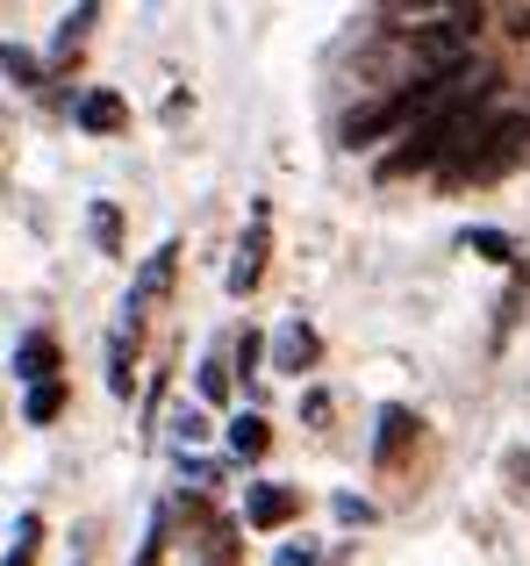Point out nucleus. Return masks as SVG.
Wrapping results in <instances>:
<instances>
[{
  "mask_svg": "<svg viewBox=\"0 0 530 566\" xmlns=\"http://www.w3.org/2000/svg\"><path fill=\"white\" fill-rule=\"evenodd\" d=\"M523 115H495V123H474V115H466V129L459 137H452V151L437 158V166H445V180H488V172H502L509 158L523 151Z\"/></svg>",
  "mask_w": 530,
  "mask_h": 566,
  "instance_id": "1",
  "label": "nucleus"
},
{
  "mask_svg": "<svg viewBox=\"0 0 530 566\" xmlns=\"http://www.w3.org/2000/svg\"><path fill=\"white\" fill-rule=\"evenodd\" d=\"M380 29H480V0H380Z\"/></svg>",
  "mask_w": 530,
  "mask_h": 566,
  "instance_id": "2",
  "label": "nucleus"
},
{
  "mask_svg": "<svg viewBox=\"0 0 530 566\" xmlns=\"http://www.w3.org/2000/svg\"><path fill=\"white\" fill-rule=\"evenodd\" d=\"M258 273H265V208H252V230H244L237 265H230V294H252Z\"/></svg>",
  "mask_w": 530,
  "mask_h": 566,
  "instance_id": "3",
  "label": "nucleus"
},
{
  "mask_svg": "<svg viewBox=\"0 0 530 566\" xmlns=\"http://www.w3.org/2000/svg\"><path fill=\"white\" fill-rule=\"evenodd\" d=\"M80 129H94V137H115V129H129V101L108 94V86H94V94L80 101Z\"/></svg>",
  "mask_w": 530,
  "mask_h": 566,
  "instance_id": "4",
  "label": "nucleus"
},
{
  "mask_svg": "<svg viewBox=\"0 0 530 566\" xmlns=\"http://www.w3.org/2000/svg\"><path fill=\"white\" fill-rule=\"evenodd\" d=\"M301 510V495H294V488H252V502H244V516H252V531H279L287 524V516Z\"/></svg>",
  "mask_w": 530,
  "mask_h": 566,
  "instance_id": "5",
  "label": "nucleus"
},
{
  "mask_svg": "<svg viewBox=\"0 0 530 566\" xmlns=\"http://www.w3.org/2000/svg\"><path fill=\"white\" fill-rule=\"evenodd\" d=\"M273 366L279 374H308V366H316V331H308V323H287V331L273 337Z\"/></svg>",
  "mask_w": 530,
  "mask_h": 566,
  "instance_id": "6",
  "label": "nucleus"
},
{
  "mask_svg": "<svg viewBox=\"0 0 530 566\" xmlns=\"http://www.w3.org/2000/svg\"><path fill=\"white\" fill-rule=\"evenodd\" d=\"M166 287H172V244H158L151 265L137 273V287H129V316H144V302H158Z\"/></svg>",
  "mask_w": 530,
  "mask_h": 566,
  "instance_id": "7",
  "label": "nucleus"
},
{
  "mask_svg": "<svg viewBox=\"0 0 530 566\" xmlns=\"http://www.w3.org/2000/svg\"><path fill=\"white\" fill-rule=\"evenodd\" d=\"M14 374H22V380H51V374H57V345H51V337H22V352H14Z\"/></svg>",
  "mask_w": 530,
  "mask_h": 566,
  "instance_id": "8",
  "label": "nucleus"
},
{
  "mask_svg": "<svg viewBox=\"0 0 530 566\" xmlns=\"http://www.w3.org/2000/svg\"><path fill=\"white\" fill-rule=\"evenodd\" d=\"M265 438H273V430H265V416H237V423H230V452H237V459H258Z\"/></svg>",
  "mask_w": 530,
  "mask_h": 566,
  "instance_id": "9",
  "label": "nucleus"
},
{
  "mask_svg": "<svg viewBox=\"0 0 530 566\" xmlns=\"http://www.w3.org/2000/svg\"><path fill=\"white\" fill-rule=\"evenodd\" d=\"M94 14H100V0H80V8L65 14V29H57V57H72V51H80V36L94 29Z\"/></svg>",
  "mask_w": 530,
  "mask_h": 566,
  "instance_id": "10",
  "label": "nucleus"
},
{
  "mask_svg": "<svg viewBox=\"0 0 530 566\" xmlns=\"http://www.w3.org/2000/svg\"><path fill=\"white\" fill-rule=\"evenodd\" d=\"M57 409H65V387H57V380H36V387H29V423H51Z\"/></svg>",
  "mask_w": 530,
  "mask_h": 566,
  "instance_id": "11",
  "label": "nucleus"
},
{
  "mask_svg": "<svg viewBox=\"0 0 530 566\" xmlns=\"http://www.w3.org/2000/svg\"><path fill=\"white\" fill-rule=\"evenodd\" d=\"M0 72H8L14 86H36V80H43V72H36V57H29L22 43H0Z\"/></svg>",
  "mask_w": 530,
  "mask_h": 566,
  "instance_id": "12",
  "label": "nucleus"
},
{
  "mask_svg": "<svg viewBox=\"0 0 530 566\" xmlns=\"http://www.w3.org/2000/svg\"><path fill=\"white\" fill-rule=\"evenodd\" d=\"M36 538H43V524L22 516V524H14V545H8V566H36Z\"/></svg>",
  "mask_w": 530,
  "mask_h": 566,
  "instance_id": "13",
  "label": "nucleus"
},
{
  "mask_svg": "<svg viewBox=\"0 0 530 566\" xmlns=\"http://www.w3.org/2000/svg\"><path fill=\"white\" fill-rule=\"evenodd\" d=\"M94 237H100V251H115V244H123V216H115L108 201L94 208Z\"/></svg>",
  "mask_w": 530,
  "mask_h": 566,
  "instance_id": "14",
  "label": "nucleus"
},
{
  "mask_svg": "<svg viewBox=\"0 0 530 566\" xmlns=\"http://www.w3.org/2000/svg\"><path fill=\"white\" fill-rule=\"evenodd\" d=\"M402 438H409V409H388V416H380V459H388Z\"/></svg>",
  "mask_w": 530,
  "mask_h": 566,
  "instance_id": "15",
  "label": "nucleus"
},
{
  "mask_svg": "<svg viewBox=\"0 0 530 566\" xmlns=\"http://www.w3.org/2000/svg\"><path fill=\"white\" fill-rule=\"evenodd\" d=\"M201 395H209V401H223V395H230V374H223V359H209V366H201Z\"/></svg>",
  "mask_w": 530,
  "mask_h": 566,
  "instance_id": "16",
  "label": "nucleus"
},
{
  "mask_svg": "<svg viewBox=\"0 0 530 566\" xmlns=\"http://www.w3.org/2000/svg\"><path fill=\"white\" fill-rule=\"evenodd\" d=\"M466 244H474L480 259H509V244H502V237H495V230H474V237H466Z\"/></svg>",
  "mask_w": 530,
  "mask_h": 566,
  "instance_id": "17",
  "label": "nucleus"
}]
</instances>
